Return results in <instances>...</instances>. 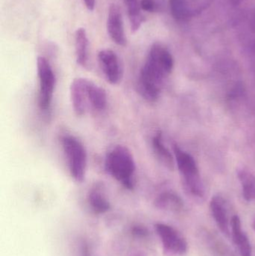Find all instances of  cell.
<instances>
[{"label":"cell","instance_id":"cell-3","mask_svg":"<svg viewBox=\"0 0 255 256\" xmlns=\"http://www.w3.org/2000/svg\"><path fill=\"white\" fill-rule=\"evenodd\" d=\"M61 144L67 158L70 174L76 182H83L87 168V152L85 147L77 138L70 135L62 136Z\"/></svg>","mask_w":255,"mask_h":256},{"label":"cell","instance_id":"cell-6","mask_svg":"<svg viewBox=\"0 0 255 256\" xmlns=\"http://www.w3.org/2000/svg\"><path fill=\"white\" fill-rule=\"evenodd\" d=\"M155 230L166 254L183 256L187 252V242L175 228L166 224H157Z\"/></svg>","mask_w":255,"mask_h":256},{"label":"cell","instance_id":"cell-21","mask_svg":"<svg viewBox=\"0 0 255 256\" xmlns=\"http://www.w3.org/2000/svg\"><path fill=\"white\" fill-rule=\"evenodd\" d=\"M85 7L90 12H92L95 8V0H83Z\"/></svg>","mask_w":255,"mask_h":256},{"label":"cell","instance_id":"cell-1","mask_svg":"<svg viewBox=\"0 0 255 256\" xmlns=\"http://www.w3.org/2000/svg\"><path fill=\"white\" fill-rule=\"evenodd\" d=\"M174 60L167 49L160 44L153 45L138 76L136 88L142 98L157 102L165 79L172 73Z\"/></svg>","mask_w":255,"mask_h":256},{"label":"cell","instance_id":"cell-12","mask_svg":"<svg viewBox=\"0 0 255 256\" xmlns=\"http://www.w3.org/2000/svg\"><path fill=\"white\" fill-rule=\"evenodd\" d=\"M88 201L90 206L95 213L103 214L110 209L109 200L106 198L104 190L100 184L94 185L88 195Z\"/></svg>","mask_w":255,"mask_h":256},{"label":"cell","instance_id":"cell-22","mask_svg":"<svg viewBox=\"0 0 255 256\" xmlns=\"http://www.w3.org/2000/svg\"><path fill=\"white\" fill-rule=\"evenodd\" d=\"M131 256H147L145 255L144 252H136V254H133V255H132Z\"/></svg>","mask_w":255,"mask_h":256},{"label":"cell","instance_id":"cell-5","mask_svg":"<svg viewBox=\"0 0 255 256\" xmlns=\"http://www.w3.org/2000/svg\"><path fill=\"white\" fill-rule=\"evenodd\" d=\"M37 78L39 81L38 106L43 111L50 108L55 86V76L46 58L39 56L37 60Z\"/></svg>","mask_w":255,"mask_h":256},{"label":"cell","instance_id":"cell-18","mask_svg":"<svg viewBox=\"0 0 255 256\" xmlns=\"http://www.w3.org/2000/svg\"><path fill=\"white\" fill-rule=\"evenodd\" d=\"M238 178L243 188V194L247 201L255 200V176L245 170L238 172Z\"/></svg>","mask_w":255,"mask_h":256},{"label":"cell","instance_id":"cell-9","mask_svg":"<svg viewBox=\"0 0 255 256\" xmlns=\"http://www.w3.org/2000/svg\"><path fill=\"white\" fill-rule=\"evenodd\" d=\"M106 28L108 34L114 43L118 46H126L127 38L124 32V21L121 9L118 4L113 3L109 6Z\"/></svg>","mask_w":255,"mask_h":256},{"label":"cell","instance_id":"cell-8","mask_svg":"<svg viewBox=\"0 0 255 256\" xmlns=\"http://www.w3.org/2000/svg\"><path fill=\"white\" fill-rule=\"evenodd\" d=\"M88 80H89L86 78H76L70 84V100L73 112L77 116L85 115L89 106L88 96Z\"/></svg>","mask_w":255,"mask_h":256},{"label":"cell","instance_id":"cell-16","mask_svg":"<svg viewBox=\"0 0 255 256\" xmlns=\"http://www.w3.org/2000/svg\"><path fill=\"white\" fill-rule=\"evenodd\" d=\"M154 204L157 208L167 212H178L184 208V202L181 197L169 191L159 195L154 202Z\"/></svg>","mask_w":255,"mask_h":256},{"label":"cell","instance_id":"cell-13","mask_svg":"<svg viewBox=\"0 0 255 256\" xmlns=\"http://www.w3.org/2000/svg\"><path fill=\"white\" fill-rule=\"evenodd\" d=\"M88 42L86 30L79 28L75 32V52L76 62L83 68L88 67Z\"/></svg>","mask_w":255,"mask_h":256},{"label":"cell","instance_id":"cell-2","mask_svg":"<svg viewBox=\"0 0 255 256\" xmlns=\"http://www.w3.org/2000/svg\"><path fill=\"white\" fill-rule=\"evenodd\" d=\"M106 172L121 183L126 189H134L136 184V162L131 152L124 146H116L105 158Z\"/></svg>","mask_w":255,"mask_h":256},{"label":"cell","instance_id":"cell-24","mask_svg":"<svg viewBox=\"0 0 255 256\" xmlns=\"http://www.w3.org/2000/svg\"><path fill=\"white\" fill-rule=\"evenodd\" d=\"M253 230H254L255 232V220L254 221V222H253Z\"/></svg>","mask_w":255,"mask_h":256},{"label":"cell","instance_id":"cell-17","mask_svg":"<svg viewBox=\"0 0 255 256\" xmlns=\"http://www.w3.org/2000/svg\"><path fill=\"white\" fill-rule=\"evenodd\" d=\"M127 7V14L130 20V28L133 32H136L143 24L144 18L141 12L140 0H123Z\"/></svg>","mask_w":255,"mask_h":256},{"label":"cell","instance_id":"cell-7","mask_svg":"<svg viewBox=\"0 0 255 256\" xmlns=\"http://www.w3.org/2000/svg\"><path fill=\"white\" fill-rule=\"evenodd\" d=\"M98 62L107 82L117 85L123 78V68L118 55L112 50L104 49L99 52Z\"/></svg>","mask_w":255,"mask_h":256},{"label":"cell","instance_id":"cell-23","mask_svg":"<svg viewBox=\"0 0 255 256\" xmlns=\"http://www.w3.org/2000/svg\"><path fill=\"white\" fill-rule=\"evenodd\" d=\"M235 4H238V3L241 2L242 0H232Z\"/></svg>","mask_w":255,"mask_h":256},{"label":"cell","instance_id":"cell-15","mask_svg":"<svg viewBox=\"0 0 255 256\" xmlns=\"http://www.w3.org/2000/svg\"><path fill=\"white\" fill-rule=\"evenodd\" d=\"M153 150L157 159L166 168L172 170L175 168V161L169 149L166 147L163 141L162 132L158 131L153 137L152 140Z\"/></svg>","mask_w":255,"mask_h":256},{"label":"cell","instance_id":"cell-11","mask_svg":"<svg viewBox=\"0 0 255 256\" xmlns=\"http://www.w3.org/2000/svg\"><path fill=\"white\" fill-rule=\"evenodd\" d=\"M232 236L234 243L239 248L241 256H253V250L248 237L244 234L241 228V219L239 216H235L231 224Z\"/></svg>","mask_w":255,"mask_h":256},{"label":"cell","instance_id":"cell-20","mask_svg":"<svg viewBox=\"0 0 255 256\" xmlns=\"http://www.w3.org/2000/svg\"><path fill=\"white\" fill-rule=\"evenodd\" d=\"M142 10L147 12H154L157 10V4L155 0H140Z\"/></svg>","mask_w":255,"mask_h":256},{"label":"cell","instance_id":"cell-10","mask_svg":"<svg viewBox=\"0 0 255 256\" xmlns=\"http://www.w3.org/2000/svg\"><path fill=\"white\" fill-rule=\"evenodd\" d=\"M211 213L220 228V231L226 236L229 237L231 234L230 226L229 214H228L227 206L226 201L220 196H215L211 200Z\"/></svg>","mask_w":255,"mask_h":256},{"label":"cell","instance_id":"cell-4","mask_svg":"<svg viewBox=\"0 0 255 256\" xmlns=\"http://www.w3.org/2000/svg\"><path fill=\"white\" fill-rule=\"evenodd\" d=\"M174 153L178 170L184 176L187 190L194 196L202 198L205 194V188L194 158L190 154L181 150L178 146L174 147Z\"/></svg>","mask_w":255,"mask_h":256},{"label":"cell","instance_id":"cell-14","mask_svg":"<svg viewBox=\"0 0 255 256\" xmlns=\"http://www.w3.org/2000/svg\"><path fill=\"white\" fill-rule=\"evenodd\" d=\"M88 96L89 106L96 111L104 110L107 106V94L104 88L91 80H88Z\"/></svg>","mask_w":255,"mask_h":256},{"label":"cell","instance_id":"cell-19","mask_svg":"<svg viewBox=\"0 0 255 256\" xmlns=\"http://www.w3.org/2000/svg\"><path fill=\"white\" fill-rule=\"evenodd\" d=\"M171 13L177 20H184L190 16L186 0H169Z\"/></svg>","mask_w":255,"mask_h":256}]
</instances>
